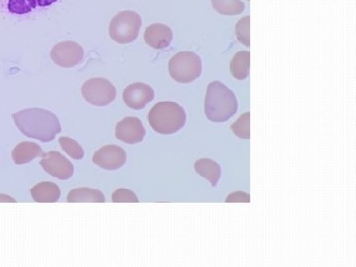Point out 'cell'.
I'll list each match as a JSON object with an SVG mask.
<instances>
[{
	"label": "cell",
	"mask_w": 356,
	"mask_h": 267,
	"mask_svg": "<svg viewBox=\"0 0 356 267\" xmlns=\"http://www.w3.org/2000/svg\"><path fill=\"white\" fill-rule=\"evenodd\" d=\"M232 131L236 137L248 140L250 138V112L243 114L240 118L232 125Z\"/></svg>",
	"instance_id": "obj_19"
},
{
	"label": "cell",
	"mask_w": 356,
	"mask_h": 267,
	"mask_svg": "<svg viewBox=\"0 0 356 267\" xmlns=\"http://www.w3.org/2000/svg\"><path fill=\"white\" fill-rule=\"evenodd\" d=\"M154 91L149 84L135 83L124 89L123 100L129 108L140 110L153 102Z\"/></svg>",
	"instance_id": "obj_10"
},
{
	"label": "cell",
	"mask_w": 356,
	"mask_h": 267,
	"mask_svg": "<svg viewBox=\"0 0 356 267\" xmlns=\"http://www.w3.org/2000/svg\"><path fill=\"white\" fill-rule=\"evenodd\" d=\"M43 149L39 145L31 142H22L14 147L13 159L16 165H25L33 159L43 156Z\"/></svg>",
	"instance_id": "obj_13"
},
{
	"label": "cell",
	"mask_w": 356,
	"mask_h": 267,
	"mask_svg": "<svg viewBox=\"0 0 356 267\" xmlns=\"http://www.w3.org/2000/svg\"><path fill=\"white\" fill-rule=\"evenodd\" d=\"M58 142H60V147H63V149H64L65 153L69 154L70 158L74 159H83V149L81 147V145L76 142V140L70 139L69 137H62L60 138Z\"/></svg>",
	"instance_id": "obj_20"
},
{
	"label": "cell",
	"mask_w": 356,
	"mask_h": 267,
	"mask_svg": "<svg viewBox=\"0 0 356 267\" xmlns=\"http://www.w3.org/2000/svg\"><path fill=\"white\" fill-rule=\"evenodd\" d=\"M127 154L121 147L107 145L93 154L92 161L96 165L107 170H116L125 165Z\"/></svg>",
	"instance_id": "obj_9"
},
{
	"label": "cell",
	"mask_w": 356,
	"mask_h": 267,
	"mask_svg": "<svg viewBox=\"0 0 356 267\" xmlns=\"http://www.w3.org/2000/svg\"><path fill=\"white\" fill-rule=\"evenodd\" d=\"M42 156V168L51 177L67 180L74 175V165L60 152H49Z\"/></svg>",
	"instance_id": "obj_8"
},
{
	"label": "cell",
	"mask_w": 356,
	"mask_h": 267,
	"mask_svg": "<svg viewBox=\"0 0 356 267\" xmlns=\"http://www.w3.org/2000/svg\"><path fill=\"white\" fill-rule=\"evenodd\" d=\"M112 202L114 203H138L139 198L137 197L132 191L129 189H117L112 194Z\"/></svg>",
	"instance_id": "obj_23"
},
{
	"label": "cell",
	"mask_w": 356,
	"mask_h": 267,
	"mask_svg": "<svg viewBox=\"0 0 356 267\" xmlns=\"http://www.w3.org/2000/svg\"><path fill=\"white\" fill-rule=\"evenodd\" d=\"M84 51L81 44L74 41L60 42L51 51V58L56 65L65 69L76 67L83 60Z\"/></svg>",
	"instance_id": "obj_7"
},
{
	"label": "cell",
	"mask_w": 356,
	"mask_h": 267,
	"mask_svg": "<svg viewBox=\"0 0 356 267\" xmlns=\"http://www.w3.org/2000/svg\"><path fill=\"white\" fill-rule=\"evenodd\" d=\"M69 203H104L105 196L102 191L92 188H77L67 195Z\"/></svg>",
	"instance_id": "obj_16"
},
{
	"label": "cell",
	"mask_w": 356,
	"mask_h": 267,
	"mask_svg": "<svg viewBox=\"0 0 356 267\" xmlns=\"http://www.w3.org/2000/svg\"><path fill=\"white\" fill-rule=\"evenodd\" d=\"M142 18L135 11L126 10L114 16L109 25L110 38L119 44H129L137 40Z\"/></svg>",
	"instance_id": "obj_5"
},
{
	"label": "cell",
	"mask_w": 356,
	"mask_h": 267,
	"mask_svg": "<svg viewBox=\"0 0 356 267\" xmlns=\"http://www.w3.org/2000/svg\"><path fill=\"white\" fill-rule=\"evenodd\" d=\"M31 195L35 202L55 203L60 197V191L53 182H41L33 187Z\"/></svg>",
	"instance_id": "obj_14"
},
{
	"label": "cell",
	"mask_w": 356,
	"mask_h": 267,
	"mask_svg": "<svg viewBox=\"0 0 356 267\" xmlns=\"http://www.w3.org/2000/svg\"><path fill=\"white\" fill-rule=\"evenodd\" d=\"M145 42L151 48L163 50L172 44L173 40L172 30L168 26L156 23L147 27L144 35Z\"/></svg>",
	"instance_id": "obj_12"
},
{
	"label": "cell",
	"mask_w": 356,
	"mask_h": 267,
	"mask_svg": "<svg viewBox=\"0 0 356 267\" xmlns=\"http://www.w3.org/2000/svg\"><path fill=\"white\" fill-rule=\"evenodd\" d=\"M238 103L235 93L220 81L208 86L205 97L206 117L215 123L228 121L238 111Z\"/></svg>",
	"instance_id": "obj_2"
},
{
	"label": "cell",
	"mask_w": 356,
	"mask_h": 267,
	"mask_svg": "<svg viewBox=\"0 0 356 267\" xmlns=\"http://www.w3.org/2000/svg\"><path fill=\"white\" fill-rule=\"evenodd\" d=\"M250 16H247V17L243 18V19L238 21V24L236 26V34L238 41L248 47H250Z\"/></svg>",
	"instance_id": "obj_22"
},
{
	"label": "cell",
	"mask_w": 356,
	"mask_h": 267,
	"mask_svg": "<svg viewBox=\"0 0 356 267\" xmlns=\"http://www.w3.org/2000/svg\"><path fill=\"white\" fill-rule=\"evenodd\" d=\"M147 119L154 132L172 135L184 127L186 113L177 103L159 102L149 112Z\"/></svg>",
	"instance_id": "obj_3"
},
{
	"label": "cell",
	"mask_w": 356,
	"mask_h": 267,
	"mask_svg": "<svg viewBox=\"0 0 356 267\" xmlns=\"http://www.w3.org/2000/svg\"><path fill=\"white\" fill-rule=\"evenodd\" d=\"M170 76L179 83H191L202 72V60L193 51H180L168 63Z\"/></svg>",
	"instance_id": "obj_4"
},
{
	"label": "cell",
	"mask_w": 356,
	"mask_h": 267,
	"mask_svg": "<svg viewBox=\"0 0 356 267\" xmlns=\"http://www.w3.org/2000/svg\"><path fill=\"white\" fill-rule=\"evenodd\" d=\"M37 6H38L37 0H9L8 1L9 13L19 14V15L29 13Z\"/></svg>",
	"instance_id": "obj_21"
},
{
	"label": "cell",
	"mask_w": 356,
	"mask_h": 267,
	"mask_svg": "<svg viewBox=\"0 0 356 267\" xmlns=\"http://www.w3.org/2000/svg\"><path fill=\"white\" fill-rule=\"evenodd\" d=\"M195 172L200 177L206 178L213 187L216 186L221 177V166L210 159H200L194 165Z\"/></svg>",
	"instance_id": "obj_15"
},
{
	"label": "cell",
	"mask_w": 356,
	"mask_h": 267,
	"mask_svg": "<svg viewBox=\"0 0 356 267\" xmlns=\"http://www.w3.org/2000/svg\"><path fill=\"white\" fill-rule=\"evenodd\" d=\"M13 118L23 135L41 142H51L62 131L58 117L49 110L25 109L13 114Z\"/></svg>",
	"instance_id": "obj_1"
},
{
	"label": "cell",
	"mask_w": 356,
	"mask_h": 267,
	"mask_svg": "<svg viewBox=\"0 0 356 267\" xmlns=\"http://www.w3.org/2000/svg\"><path fill=\"white\" fill-rule=\"evenodd\" d=\"M232 195L236 196V198H228L227 199V202H243V199H245V202H250V195L247 193H243V192H236V193L232 194Z\"/></svg>",
	"instance_id": "obj_24"
},
{
	"label": "cell",
	"mask_w": 356,
	"mask_h": 267,
	"mask_svg": "<svg viewBox=\"0 0 356 267\" xmlns=\"http://www.w3.org/2000/svg\"><path fill=\"white\" fill-rule=\"evenodd\" d=\"M212 6L222 15H238L245 10V3L241 0H212Z\"/></svg>",
	"instance_id": "obj_18"
},
{
	"label": "cell",
	"mask_w": 356,
	"mask_h": 267,
	"mask_svg": "<svg viewBox=\"0 0 356 267\" xmlns=\"http://www.w3.org/2000/svg\"><path fill=\"white\" fill-rule=\"evenodd\" d=\"M250 51H238L231 62V72L238 81L247 79L250 74Z\"/></svg>",
	"instance_id": "obj_17"
},
{
	"label": "cell",
	"mask_w": 356,
	"mask_h": 267,
	"mask_svg": "<svg viewBox=\"0 0 356 267\" xmlns=\"http://www.w3.org/2000/svg\"><path fill=\"white\" fill-rule=\"evenodd\" d=\"M57 1L58 0H37L38 6L41 7L50 6L51 4L55 3V2Z\"/></svg>",
	"instance_id": "obj_25"
},
{
	"label": "cell",
	"mask_w": 356,
	"mask_h": 267,
	"mask_svg": "<svg viewBox=\"0 0 356 267\" xmlns=\"http://www.w3.org/2000/svg\"><path fill=\"white\" fill-rule=\"evenodd\" d=\"M86 102L95 106H107L116 99L117 91L108 79L96 77L88 79L81 88Z\"/></svg>",
	"instance_id": "obj_6"
},
{
	"label": "cell",
	"mask_w": 356,
	"mask_h": 267,
	"mask_svg": "<svg viewBox=\"0 0 356 267\" xmlns=\"http://www.w3.org/2000/svg\"><path fill=\"white\" fill-rule=\"evenodd\" d=\"M116 138L126 144L134 145L142 142L146 136V129L137 117H127L116 125Z\"/></svg>",
	"instance_id": "obj_11"
}]
</instances>
